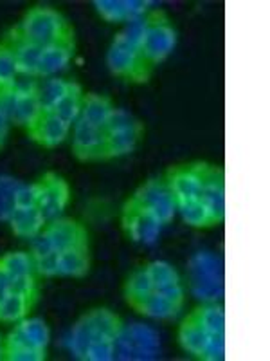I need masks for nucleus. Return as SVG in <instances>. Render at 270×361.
<instances>
[{
	"label": "nucleus",
	"instance_id": "nucleus-1",
	"mask_svg": "<svg viewBox=\"0 0 270 361\" xmlns=\"http://www.w3.org/2000/svg\"><path fill=\"white\" fill-rule=\"evenodd\" d=\"M146 17V15H144ZM144 17L128 22L114 37L107 51V67L112 76L134 85L150 82L153 71L141 56V40L144 33Z\"/></svg>",
	"mask_w": 270,
	"mask_h": 361
},
{
	"label": "nucleus",
	"instance_id": "nucleus-2",
	"mask_svg": "<svg viewBox=\"0 0 270 361\" xmlns=\"http://www.w3.org/2000/svg\"><path fill=\"white\" fill-rule=\"evenodd\" d=\"M11 29L22 40L44 47V49L53 45L76 42V31L72 24L58 9L47 8V6H34L25 11L22 20Z\"/></svg>",
	"mask_w": 270,
	"mask_h": 361
},
{
	"label": "nucleus",
	"instance_id": "nucleus-3",
	"mask_svg": "<svg viewBox=\"0 0 270 361\" xmlns=\"http://www.w3.org/2000/svg\"><path fill=\"white\" fill-rule=\"evenodd\" d=\"M123 318L108 307H94L79 316L70 331L69 349L74 357L83 360L90 347L99 343H117L123 333Z\"/></svg>",
	"mask_w": 270,
	"mask_h": 361
},
{
	"label": "nucleus",
	"instance_id": "nucleus-4",
	"mask_svg": "<svg viewBox=\"0 0 270 361\" xmlns=\"http://www.w3.org/2000/svg\"><path fill=\"white\" fill-rule=\"evenodd\" d=\"M179 35L172 18L164 9L152 8L144 17V33L141 40V56L152 71L162 63L175 49Z\"/></svg>",
	"mask_w": 270,
	"mask_h": 361
},
{
	"label": "nucleus",
	"instance_id": "nucleus-5",
	"mask_svg": "<svg viewBox=\"0 0 270 361\" xmlns=\"http://www.w3.org/2000/svg\"><path fill=\"white\" fill-rule=\"evenodd\" d=\"M31 257L37 259L47 253H62L74 247H90V235L85 224L76 219L60 217L47 222L44 230L31 238Z\"/></svg>",
	"mask_w": 270,
	"mask_h": 361
},
{
	"label": "nucleus",
	"instance_id": "nucleus-6",
	"mask_svg": "<svg viewBox=\"0 0 270 361\" xmlns=\"http://www.w3.org/2000/svg\"><path fill=\"white\" fill-rule=\"evenodd\" d=\"M33 260L40 279H54V276L83 279L90 273L92 253L90 247H74L62 253L41 255Z\"/></svg>",
	"mask_w": 270,
	"mask_h": 361
},
{
	"label": "nucleus",
	"instance_id": "nucleus-7",
	"mask_svg": "<svg viewBox=\"0 0 270 361\" xmlns=\"http://www.w3.org/2000/svg\"><path fill=\"white\" fill-rule=\"evenodd\" d=\"M107 132V147H108V156L112 159L117 157L128 156L139 147L143 141L146 128H144L143 121L128 114L123 109H115L112 114L110 123L105 128Z\"/></svg>",
	"mask_w": 270,
	"mask_h": 361
},
{
	"label": "nucleus",
	"instance_id": "nucleus-8",
	"mask_svg": "<svg viewBox=\"0 0 270 361\" xmlns=\"http://www.w3.org/2000/svg\"><path fill=\"white\" fill-rule=\"evenodd\" d=\"M37 192V208L45 222L60 219L70 202V186L65 177L56 172H45L33 183Z\"/></svg>",
	"mask_w": 270,
	"mask_h": 361
},
{
	"label": "nucleus",
	"instance_id": "nucleus-9",
	"mask_svg": "<svg viewBox=\"0 0 270 361\" xmlns=\"http://www.w3.org/2000/svg\"><path fill=\"white\" fill-rule=\"evenodd\" d=\"M0 99L8 112L9 123L27 128L41 114L37 98V82H17L6 92H0Z\"/></svg>",
	"mask_w": 270,
	"mask_h": 361
},
{
	"label": "nucleus",
	"instance_id": "nucleus-10",
	"mask_svg": "<svg viewBox=\"0 0 270 361\" xmlns=\"http://www.w3.org/2000/svg\"><path fill=\"white\" fill-rule=\"evenodd\" d=\"M131 197L139 204H143L162 226L169 224L175 219V195H173L172 188H169L162 176L144 180L143 185L131 193Z\"/></svg>",
	"mask_w": 270,
	"mask_h": 361
},
{
	"label": "nucleus",
	"instance_id": "nucleus-11",
	"mask_svg": "<svg viewBox=\"0 0 270 361\" xmlns=\"http://www.w3.org/2000/svg\"><path fill=\"white\" fill-rule=\"evenodd\" d=\"M121 228L131 243L153 244L159 238L162 224L130 195L121 208Z\"/></svg>",
	"mask_w": 270,
	"mask_h": 361
},
{
	"label": "nucleus",
	"instance_id": "nucleus-12",
	"mask_svg": "<svg viewBox=\"0 0 270 361\" xmlns=\"http://www.w3.org/2000/svg\"><path fill=\"white\" fill-rule=\"evenodd\" d=\"M72 156L79 163H107L110 161L107 147V132L78 119L74 123Z\"/></svg>",
	"mask_w": 270,
	"mask_h": 361
},
{
	"label": "nucleus",
	"instance_id": "nucleus-13",
	"mask_svg": "<svg viewBox=\"0 0 270 361\" xmlns=\"http://www.w3.org/2000/svg\"><path fill=\"white\" fill-rule=\"evenodd\" d=\"M202 176H204V161L195 163L173 164L164 172V179L172 188L176 202L200 199Z\"/></svg>",
	"mask_w": 270,
	"mask_h": 361
},
{
	"label": "nucleus",
	"instance_id": "nucleus-14",
	"mask_svg": "<svg viewBox=\"0 0 270 361\" xmlns=\"http://www.w3.org/2000/svg\"><path fill=\"white\" fill-rule=\"evenodd\" d=\"M200 201L220 226L225 221V170L218 164L204 161Z\"/></svg>",
	"mask_w": 270,
	"mask_h": 361
},
{
	"label": "nucleus",
	"instance_id": "nucleus-15",
	"mask_svg": "<svg viewBox=\"0 0 270 361\" xmlns=\"http://www.w3.org/2000/svg\"><path fill=\"white\" fill-rule=\"evenodd\" d=\"M70 125L63 123L53 112H44L25 128L29 140L44 148H56L69 137Z\"/></svg>",
	"mask_w": 270,
	"mask_h": 361
},
{
	"label": "nucleus",
	"instance_id": "nucleus-16",
	"mask_svg": "<svg viewBox=\"0 0 270 361\" xmlns=\"http://www.w3.org/2000/svg\"><path fill=\"white\" fill-rule=\"evenodd\" d=\"M94 8L99 17L108 24H128L144 17L153 4L148 0H94Z\"/></svg>",
	"mask_w": 270,
	"mask_h": 361
},
{
	"label": "nucleus",
	"instance_id": "nucleus-17",
	"mask_svg": "<svg viewBox=\"0 0 270 361\" xmlns=\"http://www.w3.org/2000/svg\"><path fill=\"white\" fill-rule=\"evenodd\" d=\"M51 341L49 325L40 318H22L15 324V327L9 331L8 336L4 338V343L11 345H24L31 349L47 350V345Z\"/></svg>",
	"mask_w": 270,
	"mask_h": 361
},
{
	"label": "nucleus",
	"instance_id": "nucleus-18",
	"mask_svg": "<svg viewBox=\"0 0 270 361\" xmlns=\"http://www.w3.org/2000/svg\"><path fill=\"white\" fill-rule=\"evenodd\" d=\"M157 353V338L152 331L137 327L123 329L117 340L115 354H123V357H153Z\"/></svg>",
	"mask_w": 270,
	"mask_h": 361
},
{
	"label": "nucleus",
	"instance_id": "nucleus-19",
	"mask_svg": "<svg viewBox=\"0 0 270 361\" xmlns=\"http://www.w3.org/2000/svg\"><path fill=\"white\" fill-rule=\"evenodd\" d=\"M209 336L211 334L205 333L202 325L193 318L191 312L180 322L179 331H176V341L182 347V350L202 361H204L205 349H207Z\"/></svg>",
	"mask_w": 270,
	"mask_h": 361
},
{
	"label": "nucleus",
	"instance_id": "nucleus-20",
	"mask_svg": "<svg viewBox=\"0 0 270 361\" xmlns=\"http://www.w3.org/2000/svg\"><path fill=\"white\" fill-rule=\"evenodd\" d=\"M8 222L18 238H34L47 224L37 206H13Z\"/></svg>",
	"mask_w": 270,
	"mask_h": 361
},
{
	"label": "nucleus",
	"instance_id": "nucleus-21",
	"mask_svg": "<svg viewBox=\"0 0 270 361\" xmlns=\"http://www.w3.org/2000/svg\"><path fill=\"white\" fill-rule=\"evenodd\" d=\"M114 111L115 105L110 96L99 94V92H85L83 94L79 119L98 128H107Z\"/></svg>",
	"mask_w": 270,
	"mask_h": 361
},
{
	"label": "nucleus",
	"instance_id": "nucleus-22",
	"mask_svg": "<svg viewBox=\"0 0 270 361\" xmlns=\"http://www.w3.org/2000/svg\"><path fill=\"white\" fill-rule=\"evenodd\" d=\"M74 54H76V42L53 45V47L44 49V53H41V58H40V63H38L37 78L40 80L51 78L53 74L63 71L70 63Z\"/></svg>",
	"mask_w": 270,
	"mask_h": 361
},
{
	"label": "nucleus",
	"instance_id": "nucleus-23",
	"mask_svg": "<svg viewBox=\"0 0 270 361\" xmlns=\"http://www.w3.org/2000/svg\"><path fill=\"white\" fill-rule=\"evenodd\" d=\"M130 309H134L137 314L148 316V318H155V320H172V318H175V316L182 311V309H179L176 305H173L172 302H168L166 298L157 295L155 291L148 293L146 296L137 300Z\"/></svg>",
	"mask_w": 270,
	"mask_h": 361
},
{
	"label": "nucleus",
	"instance_id": "nucleus-24",
	"mask_svg": "<svg viewBox=\"0 0 270 361\" xmlns=\"http://www.w3.org/2000/svg\"><path fill=\"white\" fill-rule=\"evenodd\" d=\"M83 89L78 82L70 80L69 89H67L65 96L60 99L56 107L53 109V114H56L58 118L62 119L63 123L70 125L72 127L76 121L79 119V112H82V102H83Z\"/></svg>",
	"mask_w": 270,
	"mask_h": 361
},
{
	"label": "nucleus",
	"instance_id": "nucleus-25",
	"mask_svg": "<svg viewBox=\"0 0 270 361\" xmlns=\"http://www.w3.org/2000/svg\"><path fill=\"white\" fill-rule=\"evenodd\" d=\"M176 212H179L186 224L191 226V228H197V230H209V228L218 226V222L214 221L213 215L209 214V209L205 208L200 199L176 202Z\"/></svg>",
	"mask_w": 270,
	"mask_h": 361
},
{
	"label": "nucleus",
	"instance_id": "nucleus-26",
	"mask_svg": "<svg viewBox=\"0 0 270 361\" xmlns=\"http://www.w3.org/2000/svg\"><path fill=\"white\" fill-rule=\"evenodd\" d=\"M70 80L63 78H44L37 80V98L40 103V109L44 112H51L56 107L60 99L65 96L67 89H69Z\"/></svg>",
	"mask_w": 270,
	"mask_h": 361
},
{
	"label": "nucleus",
	"instance_id": "nucleus-27",
	"mask_svg": "<svg viewBox=\"0 0 270 361\" xmlns=\"http://www.w3.org/2000/svg\"><path fill=\"white\" fill-rule=\"evenodd\" d=\"M152 291H153V283H152V279H150V275H148L146 264L131 271L123 283V296H124V302L128 304V307H131L137 300H141L143 296H146L148 293H152Z\"/></svg>",
	"mask_w": 270,
	"mask_h": 361
},
{
	"label": "nucleus",
	"instance_id": "nucleus-28",
	"mask_svg": "<svg viewBox=\"0 0 270 361\" xmlns=\"http://www.w3.org/2000/svg\"><path fill=\"white\" fill-rule=\"evenodd\" d=\"M34 307H37V302L29 300L27 296L20 295V293H13L0 302V322L2 324H17L22 318H27Z\"/></svg>",
	"mask_w": 270,
	"mask_h": 361
},
{
	"label": "nucleus",
	"instance_id": "nucleus-29",
	"mask_svg": "<svg viewBox=\"0 0 270 361\" xmlns=\"http://www.w3.org/2000/svg\"><path fill=\"white\" fill-rule=\"evenodd\" d=\"M207 334H225V309L221 304H202L191 311Z\"/></svg>",
	"mask_w": 270,
	"mask_h": 361
},
{
	"label": "nucleus",
	"instance_id": "nucleus-30",
	"mask_svg": "<svg viewBox=\"0 0 270 361\" xmlns=\"http://www.w3.org/2000/svg\"><path fill=\"white\" fill-rule=\"evenodd\" d=\"M18 73L15 66V56H13L9 45L4 40H0V92H6L11 87H15Z\"/></svg>",
	"mask_w": 270,
	"mask_h": 361
},
{
	"label": "nucleus",
	"instance_id": "nucleus-31",
	"mask_svg": "<svg viewBox=\"0 0 270 361\" xmlns=\"http://www.w3.org/2000/svg\"><path fill=\"white\" fill-rule=\"evenodd\" d=\"M49 357L47 350L31 349L24 345L4 343L2 347V361H45Z\"/></svg>",
	"mask_w": 270,
	"mask_h": 361
},
{
	"label": "nucleus",
	"instance_id": "nucleus-32",
	"mask_svg": "<svg viewBox=\"0 0 270 361\" xmlns=\"http://www.w3.org/2000/svg\"><path fill=\"white\" fill-rule=\"evenodd\" d=\"M225 360V334H211L204 361H224Z\"/></svg>",
	"mask_w": 270,
	"mask_h": 361
},
{
	"label": "nucleus",
	"instance_id": "nucleus-33",
	"mask_svg": "<svg viewBox=\"0 0 270 361\" xmlns=\"http://www.w3.org/2000/svg\"><path fill=\"white\" fill-rule=\"evenodd\" d=\"M9 118H8V112H6L4 105H2V99H0V150L4 148L6 141H8V135H9Z\"/></svg>",
	"mask_w": 270,
	"mask_h": 361
},
{
	"label": "nucleus",
	"instance_id": "nucleus-34",
	"mask_svg": "<svg viewBox=\"0 0 270 361\" xmlns=\"http://www.w3.org/2000/svg\"><path fill=\"white\" fill-rule=\"evenodd\" d=\"M2 347H4V338L0 336V361H2Z\"/></svg>",
	"mask_w": 270,
	"mask_h": 361
}]
</instances>
